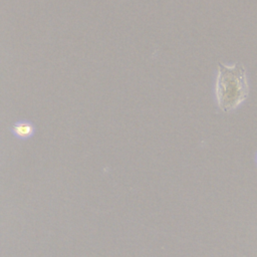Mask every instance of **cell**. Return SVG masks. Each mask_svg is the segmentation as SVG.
I'll use <instances>...</instances> for the list:
<instances>
[{"label": "cell", "mask_w": 257, "mask_h": 257, "mask_svg": "<svg viewBox=\"0 0 257 257\" xmlns=\"http://www.w3.org/2000/svg\"><path fill=\"white\" fill-rule=\"evenodd\" d=\"M216 97L219 107L227 112L241 104L248 95L246 71L241 63L228 66L218 63Z\"/></svg>", "instance_id": "6da1fadb"}, {"label": "cell", "mask_w": 257, "mask_h": 257, "mask_svg": "<svg viewBox=\"0 0 257 257\" xmlns=\"http://www.w3.org/2000/svg\"><path fill=\"white\" fill-rule=\"evenodd\" d=\"M13 132L19 138H28L33 134V125L28 121H19L13 126Z\"/></svg>", "instance_id": "7a4b0ae2"}]
</instances>
